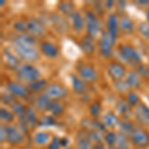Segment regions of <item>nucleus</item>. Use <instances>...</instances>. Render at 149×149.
Segmentation results:
<instances>
[{"instance_id":"obj_1","label":"nucleus","mask_w":149,"mask_h":149,"mask_svg":"<svg viewBox=\"0 0 149 149\" xmlns=\"http://www.w3.org/2000/svg\"><path fill=\"white\" fill-rule=\"evenodd\" d=\"M12 46L20 60L32 63L40 59V53L36 45V38L28 33L15 36L12 40Z\"/></svg>"},{"instance_id":"obj_2","label":"nucleus","mask_w":149,"mask_h":149,"mask_svg":"<svg viewBox=\"0 0 149 149\" xmlns=\"http://www.w3.org/2000/svg\"><path fill=\"white\" fill-rule=\"evenodd\" d=\"M16 72H17L16 77H17L18 80L22 81V83H27L28 85L33 83V81L40 80L41 77V73L39 70L35 66L30 64L21 65V67Z\"/></svg>"},{"instance_id":"obj_3","label":"nucleus","mask_w":149,"mask_h":149,"mask_svg":"<svg viewBox=\"0 0 149 149\" xmlns=\"http://www.w3.org/2000/svg\"><path fill=\"white\" fill-rule=\"evenodd\" d=\"M118 54L125 63L131 66H138L142 61L141 54L130 45H120L118 47Z\"/></svg>"},{"instance_id":"obj_4","label":"nucleus","mask_w":149,"mask_h":149,"mask_svg":"<svg viewBox=\"0 0 149 149\" xmlns=\"http://www.w3.org/2000/svg\"><path fill=\"white\" fill-rule=\"evenodd\" d=\"M129 137L133 145L138 148H145L149 145V133L142 127L134 126Z\"/></svg>"},{"instance_id":"obj_5","label":"nucleus","mask_w":149,"mask_h":149,"mask_svg":"<svg viewBox=\"0 0 149 149\" xmlns=\"http://www.w3.org/2000/svg\"><path fill=\"white\" fill-rule=\"evenodd\" d=\"M45 93L52 100H61L68 97L69 92L66 88L59 83L49 84L45 90Z\"/></svg>"},{"instance_id":"obj_6","label":"nucleus","mask_w":149,"mask_h":149,"mask_svg":"<svg viewBox=\"0 0 149 149\" xmlns=\"http://www.w3.org/2000/svg\"><path fill=\"white\" fill-rule=\"evenodd\" d=\"M27 32L34 38H41L46 34V26L39 18L31 17L27 20Z\"/></svg>"},{"instance_id":"obj_7","label":"nucleus","mask_w":149,"mask_h":149,"mask_svg":"<svg viewBox=\"0 0 149 149\" xmlns=\"http://www.w3.org/2000/svg\"><path fill=\"white\" fill-rule=\"evenodd\" d=\"M115 39L107 31L102 33L100 38V51L104 58H109L113 51V45Z\"/></svg>"},{"instance_id":"obj_8","label":"nucleus","mask_w":149,"mask_h":149,"mask_svg":"<svg viewBox=\"0 0 149 149\" xmlns=\"http://www.w3.org/2000/svg\"><path fill=\"white\" fill-rule=\"evenodd\" d=\"M86 28L88 36L92 38H95L100 31V24L97 20V16L92 11L86 12Z\"/></svg>"},{"instance_id":"obj_9","label":"nucleus","mask_w":149,"mask_h":149,"mask_svg":"<svg viewBox=\"0 0 149 149\" xmlns=\"http://www.w3.org/2000/svg\"><path fill=\"white\" fill-rule=\"evenodd\" d=\"M2 59H3V63L5 65L6 68L9 70H17L20 68V59L16 54L11 52L8 48L4 49L3 53H2Z\"/></svg>"},{"instance_id":"obj_10","label":"nucleus","mask_w":149,"mask_h":149,"mask_svg":"<svg viewBox=\"0 0 149 149\" xmlns=\"http://www.w3.org/2000/svg\"><path fill=\"white\" fill-rule=\"evenodd\" d=\"M50 21H51L54 29L59 34H66L69 31V22L64 16L54 13L50 17Z\"/></svg>"},{"instance_id":"obj_11","label":"nucleus","mask_w":149,"mask_h":149,"mask_svg":"<svg viewBox=\"0 0 149 149\" xmlns=\"http://www.w3.org/2000/svg\"><path fill=\"white\" fill-rule=\"evenodd\" d=\"M79 74H80V78L86 83H95L98 79V73L97 70L91 65H83L79 69Z\"/></svg>"},{"instance_id":"obj_12","label":"nucleus","mask_w":149,"mask_h":149,"mask_svg":"<svg viewBox=\"0 0 149 149\" xmlns=\"http://www.w3.org/2000/svg\"><path fill=\"white\" fill-rule=\"evenodd\" d=\"M134 115H135V119L141 125H149V107L145 103L140 102L137 107H135Z\"/></svg>"},{"instance_id":"obj_13","label":"nucleus","mask_w":149,"mask_h":149,"mask_svg":"<svg viewBox=\"0 0 149 149\" xmlns=\"http://www.w3.org/2000/svg\"><path fill=\"white\" fill-rule=\"evenodd\" d=\"M6 88L8 93L13 95L14 97H25L29 95V88L28 86H24L23 84L17 83V81H9L6 86Z\"/></svg>"},{"instance_id":"obj_14","label":"nucleus","mask_w":149,"mask_h":149,"mask_svg":"<svg viewBox=\"0 0 149 149\" xmlns=\"http://www.w3.org/2000/svg\"><path fill=\"white\" fill-rule=\"evenodd\" d=\"M107 72H109L112 80L114 81L122 80L126 76V70L124 66L120 63H117V62H112V63L109 64Z\"/></svg>"},{"instance_id":"obj_15","label":"nucleus","mask_w":149,"mask_h":149,"mask_svg":"<svg viewBox=\"0 0 149 149\" xmlns=\"http://www.w3.org/2000/svg\"><path fill=\"white\" fill-rule=\"evenodd\" d=\"M7 127V142L11 145H19L23 143L24 136L22 134L21 129H18L15 126L8 125Z\"/></svg>"},{"instance_id":"obj_16","label":"nucleus","mask_w":149,"mask_h":149,"mask_svg":"<svg viewBox=\"0 0 149 149\" xmlns=\"http://www.w3.org/2000/svg\"><path fill=\"white\" fill-rule=\"evenodd\" d=\"M40 51L49 59H55L59 55V49L54 43L49 41H42L40 43Z\"/></svg>"},{"instance_id":"obj_17","label":"nucleus","mask_w":149,"mask_h":149,"mask_svg":"<svg viewBox=\"0 0 149 149\" xmlns=\"http://www.w3.org/2000/svg\"><path fill=\"white\" fill-rule=\"evenodd\" d=\"M107 32L109 33L114 39H116L118 37L119 34V19L117 17V15L115 13H111L109 15L107 21Z\"/></svg>"},{"instance_id":"obj_18","label":"nucleus","mask_w":149,"mask_h":149,"mask_svg":"<svg viewBox=\"0 0 149 149\" xmlns=\"http://www.w3.org/2000/svg\"><path fill=\"white\" fill-rule=\"evenodd\" d=\"M70 19H71L72 27L76 32H81L86 26V18H84V16L79 11H74L70 16Z\"/></svg>"},{"instance_id":"obj_19","label":"nucleus","mask_w":149,"mask_h":149,"mask_svg":"<svg viewBox=\"0 0 149 149\" xmlns=\"http://www.w3.org/2000/svg\"><path fill=\"white\" fill-rule=\"evenodd\" d=\"M119 29L123 34L129 35L134 31V22L133 20L126 15H123L119 18Z\"/></svg>"},{"instance_id":"obj_20","label":"nucleus","mask_w":149,"mask_h":149,"mask_svg":"<svg viewBox=\"0 0 149 149\" xmlns=\"http://www.w3.org/2000/svg\"><path fill=\"white\" fill-rule=\"evenodd\" d=\"M77 146L78 149H93V141L85 131H80L77 136Z\"/></svg>"},{"instance_id":"obj_21","label":"nucleus","mask_w":149,"mask_h":149,"mask_svg":"<svg viewBox=\"0 0 149 149\" xmlns=\"http://www.w3.org/2000/svg\"><path fill=\"white\" fill-rule=\"evenodd\" d=\"M72 86L74 92L78 95H85L88 90V84L77 76L72 77Z\"/></svg>"},{"instance_id":"obj_22","label":"nucleus","mask_w":149,"mask_h":149,"mask_svg":"<svg viewBox=\"0 0 149 149\" xmlns=\"http://www.w3.org/2000/svg\"><path fill=\"white\" fill-rule=\"evenodd\" d=\"M124 80H125L126 84L128 85L130 90H132V88H138L141 86V78L136 72H128L126 74Z\"/></svg>"},{"instance_id":"obj_23","label":"nucleus","mask_w":149,"mask_h":149,"mask_svg":"<svg viewBox=\"0 0 149 149\" xmlns=\"http://www.w3.org/2000/svg\"><path fill=\"white\" fill-rule=\"evenodd\" d=\"M80 47L81 51L85 52L86 54H93L95 51V45L93 42V38L86 35L84 37L80 42Z\"/></svg>"},{"instance_id":"obj_24","label":"nucleus","mask_w":149,"mask_h":149,"mask_svg":"<svg viewBox=\"0 0 149 149\" xmlns=\"http://www.w3.org/2000/svg\"><path fill=\"white\" fill-rule=\"evenodd\" d=\"M51 102H52L51 98L48 97L45 93H41L39 97H38L37 100H36V107H37L38 109L42 110V111H44V110H48Z\"/></svg>"},{"instance_id":"obj_25","label":"nucleus","mask_w":149,"mask_h":149,"mask_svg":"<svg viewBox=\"0 0 149 149\" xmlns=\"http://www.w3.org/2000/svg\"><path fill=\"white\" fill-rule=\"evenodd\" d=\"M48 85H49V84L47 83L46 80H44V79H40V80L29 84L28 88H29V91H31V92L38 93H41V92H43V91L46 90Z\"/></svg>"},{"instance_id":"obj_26","label":"nucleus","mask_w":149,"mask_h":149,"mask_svg":"<svg viewBox=\"0 0 149 149\" xmlns=\"http://www.w3.org/2000/svg\"><path fill=\"white\" fill-rule=\"evenodd\" d=\"M102 122L105 125V127H114L115 125L119 124L120 121L118 120V117H117L116 114L111 111H109L103 115Z\"/></svg>"},{"instance_id":"obj_27","label":"nucleus","mask_w":149,"mask_h":149,"mask_svg":"<svg viewBox=\"0 0 149 149\" xmlns=\"http://www.w3.org/2000/svg\"><path fill=\"white\" fill-rule=\"evenodd\" d=\"M52 115L54 116H58V115H61L64 113L65 111V107L60 102V100H52L51 103L49 105V109H48Z\"/></svg>"},{"instance_id":"obj_28","label":"nucleus","mask_w":149,"mask_h":149,"mask_svg":"<svg viewBox=\"0 0 149 149\" xmlns=\"http://www.w3.org/2000/svg\"><path fill=\"white\" fill-rule=\"evenodd\" d=\"M58 10L61 12L63 15H69L71 16L74 11V5L73 2L70 1H64L58 5Z\"/></svg>"},{"instance_id":"obj_29","label":"nucleus","mask_w":149,"mask_h":149,"mask_svg":"<svg viewBox=\"0 0 149 149\" xmlns=\"http://www.w3.org/2000/svg\"><path fill=\"white\" fill-rule=\"evenodd\" d=\"M51 139V134L47 131H39L34 135V141L38 145H45L49 143Z\"/></svg>"},{"instance_id":"obj_30","label":"nucleus","mask_w":149,"mask_h":149,"mask_svg":"<svg viewBox=\"0 0 149 149\" xmlns=\"http://www.w3.org/2000/svg\"><path fill=\"white\" fill-rule=\"evenodd\" d=\"M11 107H12V112H13L14 114L18 115L19 118H21V117H24L26 115L27 107H26L25 105L23 104V103L16 102L13 105H12Z\"/></svg>"},{"instance_id":"obj_31","label":"nucleus","mask_w":149,"mask_h":149,"mask_svg":"<svg viewBox=\"0 0 149 149\" xmlns=\"http://www.w3.org/2000/svg\"><path fill=\"white\" fill-rule=\"evenodd\" d=\"M130 105L129 103L127 102V100H118L116 102V109L117 111L119 112L120 114L122 115H127L129 112V109H130Z\"/></svg>"},{"instance_id":"obj_32","label":"nucleus","mask_w":149,"mask_h":149,"mask_svg":"<svg viewBox=\"0 0 149 149\" xmlns=\"http://www.w3.org/2000/svg\"><path fill=\"white\" fill-rule=\"evenodd\" d=\"M0 119L4 123H10L14 119V113L5 107H1L0 109Z\"/></svg>"},{"instance_id":"obj_33","label":"nucleus","mask_w":149,"mask_h":149,"mask_svg":"<svg viewBox=\"0 0 149 149\" xmlns=\"http://www.w3.org/2000/svg\"><path fill=\"white\" fill-rule=\"evenodd\" d=\"M116 148L117 149H129L128 139L124 133L120 132L117 134V141H116Z\"/></svg>"},{"instance_id":"obj_34","label":"nucleus","mask_w":149,"mask_h":149,"mask_svg":"<svg viewBox=\"0 0 149 149\" xmlns=\"http://www.w3.org/2000/svg\"><path fill=\"white\" fill-rule=\"evenodd\" d=\"M26 119L28 121V124L30 126H35L38 123V118L36 115L35 110L32 107H27V111H26Z\"/></svg>"},{"instance_id":"obj_35","label":"nucleus","mask_w":149,"mask_h":149,"mask_svg":"<svg viewBox=\"0 0 149 149\" xmlns=\"http://www.w3.org/2000/svg\"><path fill=\"white\" fill-rule=\"evenodd\" d=\"M13 28L19 34H25L27 32V21L23 19H19L13 23Z\"/></svg>"},{"instance_id":"obj_36","label":"nucleus","mask_w":149,"mask_h":149,"mask_svg":"<svg viewBox=\"0 0 149 149\" xmlns=\"http://www.w3.org/2000/svg\"><path fill=\"white\" fill-rule=\"evenodd\" d=\"M114 88H115V90H116L117 92L120 93H126L129 92V90H130L124 79H122V80H118V81H114Z\"/></svg>"},{"instance_id":"obj_37","label":"nucleus","mask_w":149,"mask_h":149,"mask_svg":"<svg viewBox=\"0 0 149 149\" xmlns=\"http://www.w3.org/2000/svg\"><path fill=\"white\" fill-rule=\"evenodd\" d=\"M135 72L139 74L140 78H143L145 80L149 81V67L146 66L144 64H140L138 66H136Z\"/></svg>"},{"instance_id":"obj_38","label":"nucleus","mask_w":149,"mask_h":149,"mask_svg":"<svg viewBox=\"0 0 149 149\" xmlns=\"http://www.w3.org/2000/svg\"><path fill=\"white\" fill-rule=\"evenodd\" d=\"M103 139H104L109 146H115L117 141V134L113 131H107Z\"/></svg>"},{"instance_id":"obj_39","label":"nucleus","mask_w":149,"mask_h":149,"mask_svg":"<svg viewBox=\"0 0 149 149\" xmlns=\"http://www.w3.org/2000/svg\"><path fill=\"white\" fill-rule=\"evenodd\" d=\"M38 124H39V126L55 125V124H56V119H55L53 116H51V115H45V116H43L42 118L39 119Z\"/></svg>"},{"instance_id":"obj_40","label":"nucleus","mask_w":149,"mask_h":149,"mask_svg":"<svg viewBox=\"0 0 149 149\" xmlns=\"http://www.w3.org/2000/svg\"><path fill=\"white\" fill-rule=\"evenodd\" d=\"M140 102V98H139V95L136 93L134 92H130L127 93V102L129 103L130 107H137Z\"/></svg>"},{"instance_id":"obj_41","label":"nucleus","mask_w":149,"mask_h":149,"mask_svg":"<svg viewBox=\"0 0 149 149\" xmlns=\"http://www.w3.org/2000/svg\"><path fill=\"white\" fill-rule=\"evenodd\" d=\"M138 32L143 38L149 40V23L148 22H141L138 25Z\"/></svg>"},{"instance_id":"obj_42","label":"nucleus","mask_w":149,"mask_h":149,"mask_svg":"<svg viewBox=\"0 0 149 149\" xmlns=\"http://www.w3.org/2000/svg\"><path fill=\"white\" fill-rule=\"evenodd\" d=\"M119 126H120L121 132L124 134H130L132 129L134 128V125L128 120H123L119 122Z\"/></svg>"},{"instance_id":"obj_43","label":"nucleus","mask_w":149,"mask_h":149,"mask_svg":"<svg viewBox=\"0 0 149 149\" xmlns=\"http://www.w3.org/2000/svg\"><path fill=\"white\" fill-rule=\"evenodd\" d=\"M100 112H102V105H100V102H95L90 105V113L92 116L93 117L100 116Z\"/></svg>"},{"instance_id":"obj_44","label":"nucleus","mask_w":149,"mask_h":149,"mask_svg":"<svg viewBox=\"0 0 149 149\" xmlns=\"http://www.w3.org/2000/svg\"><path fill=\"white\" fill-rule=\"evenodd\" d=\"M88 135V137L91 138L92 141H95V142H100L102 139L104 137L102 136V131H100V130H90L86 132Z\"/></svg>"},{"instance_id":"obj_45","label":"nucleus","mask_w":149,"mask_h":149,"mask_svg":"<svg viewBox=\"0 0 149 149\" xmlns=\"http://www.w3.org/2000/svg\"><path fill=\"white\" fill-rule=\"evenodd\" d=\"M1 100H2V102H4V104H9L12 107V105L16 102V97H14L10 93H3L1 97Z\"/></svg>"},{"instance_id":"obj_46","label":"nucleus","mask_w":149,"mask_h":149,"mask_svg":"<svg viewBox=\"0 0 149 149\" xmlns=\"http://www.w3.org/2000/svg\"><path fill=\"white\" fill-rule=\"evenodd\" d=\"M61 147H62L61 138H59L58 136H54L52 138L49 146H48V149H60Z\"/></svg>"},{"instance_id":"obj_47","label":"nucleus","mask_w":149,"mask_h":149,"mask_svg":"<svg viewBox=\"0 0 149 149\" xmlns=\"http://www.w3.org/2000/svg\"><path fill=\"white\" fill-rule=\"evenodd\" d=\"M0 140H1L2 143L7 141V127L3 125V124H2L1 128H0Z\"/></svg>"},{"instance_id":"obj_48","label":"nucleus","mask_w":149,"mask_h":149,"mask_svg":"<svg viewBox=\"0 0 149 149\" xmlns=\"http://www.w3.org/2000/svg\"><path fill=\"white\" fill-rule=\"evenodd\" d=\"M136 3H137L139 6H145V7L149 6L148 0H139V1H136Z\"/></svg>"},{"instance_id":"obj_49","label":"nucleus","mask_w":149,"mask_h":149,"mask_svg":"<svg viewBox=\"0 0 149 149\" xmlns=\"http://www.w3.org/2000/svg\"><path fill=\"white\" fill-rule=\"evenodd\" d=\"M93 149H104V146H103L102 143L97 142L95 145H93Z\"/></svg>"},{"instance_id":"obj_50","label":"nucleus","mask_w":149,"mask_h":149,"mask_svg":"<svg viewBox=\"0 0 149 149\" xmlns=\"http://www.w3.org/2000/svg\"><path fill=\"white\" fill-rule=\"evenodd\" d=\"M61 143H62V147H65L69 143V140L67 138H61Z\"/></svg>"},{"instance_id":"obj_51","label":"nucleus","mask_w":149,"mask_h":149,"mask_svg":"<svg viewBox=\"0 0 149 149\" xmlns=\"http://www.w3.org/2000/svg\"><path fill=\"white\" fill-rule=\"evenodd\" d=\"M114 4H115V3H114V1H112V0H110V1H107V4H105V5H107V8H110V7L113 6Z\"/></svg>"},{"instance_id":"obj_52","label":"nucleus","mask_w":149,"mask_h":149,"mask_svg":"<svg viewBox=\"0 0 149 149\" xmlns=\"http://www.w3.org/2000/svg\"><path fill=\"white\" fill-rule=\"evenodd\" d=\"M146 18H147V21H148V23H149V9L147 11H146Z\"/></svg>"},{"instance_id":"obj_53","label":"nucleus","mask_w":149,"mask_h":149,"mask_svg":"<svg viewBox=\"0 0 149 149\" xmlns=\"http://www.w3.org/2000/svg\"><path fill=\"white\" fill-rule=\"evenodd\" d=\"M68 149H72V148H68Z\"/></svg>"},{"instance_id":"obj_54","label":"nucleus","mask_w":149,"mask_h":149,"mask_svg":"<svg viewBox=\"0 0 149 149\" xmlns=\"http://www.w3.org/2000/svg\"><path fill=\"white\" fill-rule=\"evenodd\" d=\"M148 55H149V52H148Z\"/></svg>"}]
</instances>
